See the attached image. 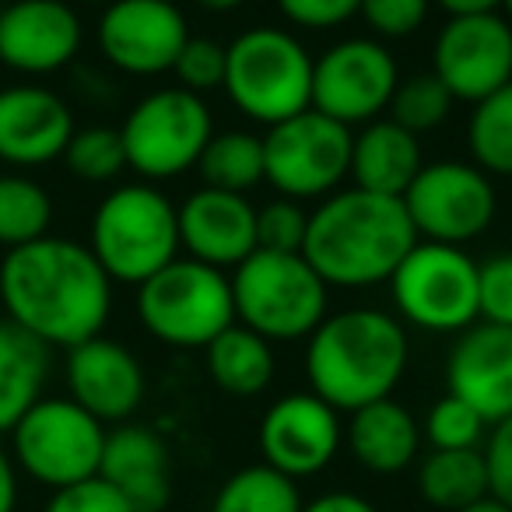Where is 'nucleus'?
<instances>
[{"instance_id": "nucleus-45", "label": "nucleus", "mask_w": 512, "mask_h": 512, "mask_svg": "<svg viewBox=\"0 0 512 512\" xmlns=\"http://www.w3.org/2000/svg\"><path fill=\"white\" fill-rule=\"evenodd\" d=\"M197 8H204V11H214V15H225V11H235V8H242L246 0H193Z\"/></svg>"}, {"instance_id": "nucleus-30", "label": "nucleus", "mask_w": 512, "mask_h": 512, "mask_svg": "<svg viewBox=\"0 0 512 512\" xmlns=\"http://www.w3.org/2000/svg\"><path fill=\"white\" fill-rule=\"evenodd\" d=\"M211 512H302V495L292 477L267 463H253L221 484Z\"/></svg>"}, {"instance_id": "nucleus-5", "label": "nucleus", "mask_w": 512, "mask_h": 512, "mask_svg": "<svg viewBox=\"0 0 512 512\" xmlns=\"http://www.w3.org/2000/svg\"><path fill=\"white\" fill-rule=\"evenodd\" d=\"M327 292L302 253L253 249L232 274L235 323L271 344L302 341L327 320Z\"/></svg>"}, {"instance_id": "nucleus-14", "label": "nucleus", "mask_w": 512, "mask_h": 512, "mask_svg": "<svg viewBox=\"0 0 512 512\" xmlns=\"http://www.w3.org/2000/svg\"><path fill=\"white\" fill-rule=\"evenodd\" d=\"M190 39L186 15L172 0H109L99 18V50L120 74H169Z\"/></svg>"}, {"instance_id": "nucleus-38", "label": "nucleus", "mask_w": 512, "mask_h": 512, "mask_svg": "<svg viewBox=\"0 0 512 512\" xmlns=\"http://www.w3.org/2000/svg\"><path fill=\"white\" fill-rule=\"evenodd\" d=\"M432 0H362L358 15L365 18L376 36L383 39H404L425 25Z\"/></svg>"}, {"instance_id": "nucleus-20", "label": "nucleus", "mask_w": 512, "mask_h": 512, "mask_svg": "<svg viewBox=\"0 0 512 512\" xmlns=\"http://www.w3.org/2000/svg\"><path fill=\"white\" fill-rule=\"evenodd\" d=\"M446 386L488 425L512 414V327L474 323L460 334L446 362Z\"/></svg>"}, {"instance_id": "nucleus-21", "label": "nucleus", "mask_w": 512, "mask_h": 512, "mask_svg": "<svg viewBox=\"0 0 512 512\" xmlns=\"http://www.w3.org/2000/svg\"><path fill=\"white\" fill-rule=\"evenodd\" d=\"M179 246L218 271L239 267L256 249V207L242 193H190L179 207Z\"/></svg>"}, {"instance_id": "nucleus-16", "label": "nucleus", "mask_w": 512, "mask_h": 512, "mask_svg": "<svg viewBox=\"0 0 512 512\" xmlns=\"http://www.w3.org/2000/svg\"><path fill=\"white\" fill-rule=\"evenodd\" d=\"M85 29L71 0H11L0 8V64L25 78L57 74L81 53Z\"/></svg>"}, {"instance_id": "nucleus-42", "label": "nucleus", "mask_w": 512, "mask_h": 512, "mask_svg": "<svg viewBox=\"0 0 512 512\" xmlns=\"http://www.w3.org/2000/svg\"><path fill=\"white\" fill-rule=\"evenodd\" d=\"M302 512H379V509L369 498L351 495V491H327V495L302 505Z\"/></svg>"}, {"instance_id": "nucleus-28", "label": "nucleus", "mask_w": 512, "mask_h": 512, "mask_svg": "<svg viewBox=\"0 0 512 512\" xmlns=\"http://www.w3.org/2000/svg\"><path fill=\"white\" fill-rule=\"evenodd\" d=\"M197 172L207 190L242 193L246 197L253 186L264 183V137L249 130H225L207 141Z\"/></svg>"}, {"instance_id": "nucleus-23", "label": "nucleus", "mask_w": 512, "mask_h": 512, "mask_svg": "<svg viewBox=\"0 0 512 512\" xmlns=\"http://www.w3.org/2000/svg\"><path fill=\"white\" fill-rule=\"evenodd\" d=\"M421 144L400 123L372 120L358 134H351V179L358 190L379 197H404L407 186L421 172Z\"/></svg>"}, {"instance_id": "nucleus-36", "label": "nucleus", "mask_w": 512, "mask_h": 512, "mask_svg": "<svg viewBox=\"0 0 512 512\" xmlns=\"http://www.w3.org/2000/svg\"><path fill=\"white\" fill-rule=\"evenodd\" d=\"M225 67H228L225 46L204 36H190L183 50H179L176 64H172V74H176L179 88L204 99V92H214V88L225 85Z\"/></svg>"}, {"instance_id": "nucleus-31", "label": "nucleus", "mask_w": 512, "mask_h": 512, "mask_svg": "<svg viewBox=\"0 0 512 512\" xmlns=\"http://www.w3.org/2000/svg\"><path fill=\"white\" fill-rule=\"evenodd\" d=\"M467 144L481 172L512 176V81L474 106Z\"/></svg>"}, {"instance_id": "nucleus-44", "label": "nucleus", "mask_w": 512, "mask_h": 512, "mask_svg": "<svg viewBox=\"0 0 512 512\" xmlns=\"http://www.w3.org/2000/svg\"><path fill=\"white\" fill-rule=\"evenodd\" d=\"M449 18H474V15H495L502 0H435Z\"/></svg>"}, {"instance_id": "nucleus-6", "label": "nucleus", "mask_w": 512, "mask_h": 512, "mask_svg": "<svg viewBox=\"0 0 512 512\" xmlns=\"http://www.w3.org/2000/svg\"><path fill=\"white\" fill-rule=\"evenodd\" d=\"M225 67V95L253 123H285L313 109V57L285 29H249L235 36Z\"/></svg>"}, {"instance_id": "nucleus-27", "label": "nucleus", "mask_w": 512, "mask_h": 512, "mask_svg": "<svg viewBox=\"0 0 512 512\" xmlns=\"http://www.w3.org/2000/svg\"><path fill=\"white\" fill-rule=\"evenodd\" d=\"M418 495L442 512H460L488 498L481 449H432L418 467Z\"/></svg>"}, {"instance_id": "nucleus-13", "label": "nucleus", "mask_w": 512, "mask_h": 512, "mask_svg": "<svg viewBox=\"0 0 512 512\" xmlns=\"http://www.w3.org/2000/svg\"><path fill=\"white\" fill-rule=\"evenodd\" d=\"M397 85V60L379 39H341L313 60V109L348 130L355 123L379 120Z\"/></svg>"}, {"instance_id": "nucleus-46", "label": "nucleus", "mask_w": 512, "mask_h": 512, "mask_svg": "<svg viewBox=\"0 0 512 512\" xmlns=\"http://www.w3.org/2000/svg\"><path fill=\"white\" fill-rule=\"evenodd\" d=\"M460 512H512L509 505H502L498 498H481V502H474V505H467V509H460Z\"/></svg>"}, {"instance_id": "nucleus-39", "label": "nucleus", "mask_w": 512, "mask_h": 512, "mask_svg": "<svg viewBox=\"0 0 512 512\" xmlns=\"http://www.w3.org/2000/svg\"><path fill=\"white\" fill-rule=\"evenodd\" d=\"M43 512H134L130 502L116 488H109L102 477H88L71 488H60L50 495Z\"/></svg>"}, {"instance_id": "nucleus-37", "label": "nucleus", "mask_w": 512, "mask_h": 512, "mask_svg": "<svg viewBox=\"0 0 512 512\" xmlns=\"http://www.w3.org/2000/svg\"><path fill=\"white\" fill-rule=\"evenodd\" d=\"M477 316L495 327H512V253L477 264Z\"/></svg>"}, {"instance_id": "nucleus-8", "label": "nucleus", "mask_w": 512, "mask_h": 512, "mask_svg": "<svg viewBox=\"0 0 512 512\" xmlns=\"http://www.w3.org/2000/svg\"><path fill=\"white\" fill-rule=\"evenodd\" d=\"M8 435L11 460L36 484L60 491L99 477L106 425L71 397H39Z\"/></svg>"}, {"instance_id": "nucleus-33", "label": "nucleus", "mask_w": 512, "mask_h": 512, "mask_svg": "<svg viewBox=\"0 0 512 512\" xmlns=\"http://www.w3.org/2000/svg\"><path fill=\"white\" fill-rule=\"evenodd\" d=\"M67 172L85 183H113L127 169V151H123L120 127H78L64 148Z\"/></svg>"}, {"instance_id": "nucleus-18", "label": "nucleus", "mask_w": 512, "mask_h": 512, "mask_svg": "<svg viewBox=\"0 0 512 512\" xmlns=\"http://www.w3.org/2000/svg\"><path fill=\"white\" fill-rule=\"evenodd\" d=\"M74 130L71 106L53 88H0V162L18 169L50 165L53 158H64Z\"/></svg>"}, {"instance_id": "nucleus-32", "label": "nucleus", "mask_w": 512, "mask_h": 512, "mask_svg": "<svg viewBox=\"0 0 512 512\" xmlns=\"http://www.w3.org/2000/svg\"><path fill=\"white\" fill-rule=\"evenodd\" d=\"M453 102L456 99L449 95V88L442 85L432 71H425V74H411V78L400 81L390 106H386V113H390L393 123H400V127L418 137V134H428V130L442 127V123L449 120V113H453Z\"/></svg>"}, {"instance_id": "nucleus-43", "label": "nucleus", "mask_w": 512, "mask_h": 512, "mask_svg": "<svg viewBox=\"0 0 512 512\" xmlns=\"http://www.w3.org/2000/svg\"><path fill=\"white\" fill-rule=\"evenodd\" d=\"M18 509V467L11 460V449L0 446V512Z\"/></svg>"}, {"instance_id": "nucleus-10", "label": "nucleus", "mask_w": 512, "mask_h": 512, "mask_svg": "<svg viewBox=\"0 0 512 512\" xmlns=\"http://www.w3.org/2000/svg\"><path fill=\"white\" fill-rule=\"evenodd\" d=\"M393 306L407 323L456 334L477 320V264L460 246L421 242L390 278Z\"/></svg>"}, {"instance_id": "nucleus-22", "label": "nucleus", "mask_w": 512, "mask_h": 512, "mask_svg": "<svg viewBox=\"0 0 512 512\" xmlns=\"http://www.w3.org/2000/svg\"><path fill=\"white\" fill-rule=\"evenodd\" d=\"M99 477L130 502L134 512H162L172 498V456L158 432L120 425L106 432Z\"/></svg>"}, {"instance_id": "nucleus-3", "label": "nucleus", "mask_w": 512, "mask_h": 512, "mask_svg": "<svg viewBox=\"0 0 512 512\" xmlns=\"http://www.w3.org/2000/svg\"><path fill=\"white\" fill-rule=\"evenodd\" d=\"M407 334L383 309H344L309 334V393L334 411H358L390 397L407 369Z\"/></svg>"}, {"instance_id": "nucleus-34", "label": "nucleus", "mask_w": 512, "mask_h": 512, "mask_svg": "<svg viewBox=\"0 0 512 512\" xmlns=\"http://www.w3.org/2000/svg\"><path fill=\"white\" fill-rule=\"evenodd\" d=\"M484 432H488V421L453 393L435 400L432 411L425 414V428H421L432 449H477Z\"/></svg>"}, {"instance_id": "nucleus-9", "label": "nucleus", "mask_w": 512, "mask_h": 512, "mask_svg": "<svg viewBox=\"0 0 512 512\" xmlns=\"http://www.w3.org/2000/svg\"><path fill=\"white\" fill-rule=\"evenodd\" d=\"M120 137L127 169L155 183L197 169L207 141L214 137V120L200 95L172 85L144 95L127 113Z\"/></svg>"}, {"instance_id": "nucleus-7", "label": "nucleus", "mask_w": 512, "mask_h": 512, "mask_svg": "<svg viewBox=\"0 0 512 512\" xmlns=\"http://www.w3.org/2000/svg\"><path fill=\"white\" fill-rule=\"evenodd\" d=\"M137 316L155 341L172 348H207L235 323L232 278L193 256H176L137 285Z\"/></svg>"}, {"instance_id": "nucleus-17", "label": "nucleus", "mask_w": 512, "mask_h": 512, "mask_svg": "<svg viewBox=\"0 0 512 512\" xmlns=\"http://www.w3.org/2000/svg\"><path fill=\"white\" fill-rule=\"evenodd\" d=\"M344 428L337 411L316 393H288L260 421L264 463L285 477H313L337 456Z\"/></svg>"}, {"instance_id": "nucleus-11", "label": "nucleus", "mask_w": 512, "mask_h": 512, "mask_svg": "<svg viewBox=\"0 0 512 512\" xmlns=\"http://www.w3.org/2000/svg\"><path fill=\"white\" fill-rule=\"evenodd\" d=\"M351 172V130L330 116L306 109L267 127L264 179L288 200L330 197Z\"/></svg>"}, {"instance_id": "nucleus-2", "label": "nucleus", "mask_w": 512, "mask_h": 512, "mask_svg": "<svg viewBox=\"0 0 512 512\" xmlns=\"http://www.w3.org/2000/svg\"><path fill=\"white\" fill-rule=\"evenodd\" d=\"M418 246L404 200L337 190L309 214L306 256L327 288H372L393 278L404 256Z\"/></svg>"}, {"instance_id": "nucleus-40", "label": "nucleus", "mask_w": 512, "mask_h": 512, "mask_svg": "<svg viewBox=\"0 0 512 512\" xmlns=\"http://www.w3.org/2000/svg\"><path fill=\"white\" fill-rule=\"evenodd\" d=\"M358 4L362 0H278V11L285 15V22L299 25V29L327 32L351 22L358 15Z\"/></svg>"}, {"instance_id": "nucleus-29", "label": "nucleus", "mask_w": 512, "mask_h": 512, "mask_svg": "<svg viewBox=\"0 0 512 512\" xmlns=\"http://www.w3.org/2000/svg\"><path fill=\"white\" fill-rule=\"evenodd\" d=\"M53 200L25 172H0V246L18 249L50 235Z\"/></svg>"}, {"instance_id": "nucleus-41", "label": "nucleus", "mask_w": 512, "mask_h": 512, "mask_svg": "<svg viewBox=\"0 0 512 512\" xmlns=\"http://www.w3.org/2000/svg\"><path fill=\"white\" fill-rule=\"evenodd\" d=\"M481 456L488 467V495L512 509V414L491 425Z\"/></svg>"}, {"instance_id": "nucleus-25", "label": "nucleus", "mask_w": 512, "mask_h": 512, "mask_svg": "<svg viewBox=\"0 0 512 512\" xmlns=\"http://www.w3.org/2000/svg\"><path fill=\"white\" fill-rule=\"evenodd\" d=\"M46 376H50V348L11 320H0V435H8L43 397Z\"/></svg>"}, {"instance_id": "nucleus-26", "label": "nucleus", "mask_w": 512, "mask_h": 512, "mask_svg": "<svg viewBox=\"0 0 512 512\" xmlns=\"http://www.w3.org/2000/svg\"><path fill=\"white\" fill-rule=\"evenodd\" d=\"M207 372L228 397H256L274 379V348L242 323H232L225 334L207 344Z\"/></svg>"}, {"instance_id": "nucleus-48", "label": "nucleus", "mask_w": 512, "mask_h": 512, "mask_svg": "<svg viewBox=\"0 0 512 512\" xmlns=\"http://www.w3.org/2000/svg\"><path fill=\"white\" fill-rule=\"evenodd\" d=\"M71 4H99V0H71Z\"/></svg>"}, {"instance_id": "nucleus-47", "label": "nucleus", "mask_w": 512, "mask_h": 512, "mask_svg": "<svg viewBox=\"0 0 512 512\" xmlns=\"http://www.w3.org/2000/svg\"><path fill=\"white\" fill-rule=\"evenodd\" d=\"M502 8H505V18H509V25H512V0H502Z\"/></svg>"}, {"instance_id": "nucleus-35", "label": "nucleus", "mask_w": 512, "mask_h": 512, "mask_svg": "<svg viewBox=\"0 0 512 512\" xmlns=\"http://www.w3.org/2000/svg\"><path fill=\"white\" fill-rule=\"evenodd\" d=\"M309 235V214L299 200L278 197L271 204L256 207V249L271 253H302Z\"/></svg>"}, {"instance_id": "nucleus-24", "label": "nucleus", "mask_w": 512, "mask_h": 512, "mask_svg": "<svg viewBox=\"0 0 512 512\" xmlns=\"http://www.w3.org/2000/svg\"><path fill=\"white\" fill-rule=\"evenodd\" d=\"M348 449L369 474H400L418 460L421 428L414 414L393 397L365 404L351 411L348 421Z\"/></svg>"}, {"instance_id": "nucleus-19", "label": "nucleus", "mask_w": 512, "mask_h": 512, "mask_svg": "<svg viewBox=\"0 0 512 512\" xmlns=\"http://www.w3.org/2000/svg\"><path fill=\"white\" fill-rule=\"evenodd\" d=\"M64 376L74 404H81L102 425L127 421L141 407L148 386L134 351L102 334L67 351Z\"/></svg>"}, {"instance_id": "nucleus-4", "label": "nucleus", "mask_w": 512, "mask_h": 512, "mask_svg": "<svg viewBox=\"0 0 512 512\" xmlns=\"http://www.w3.org/2000/svg\"><path fill=\"white\" fill-rule=\"evenodd\" d=\"M88 249L120 285H144L179 256V207L151 183L116 186L92 214Z\"/></svg>"}, {"instance_id": "nucleus-1", "label": "nucleus", "mask_w": 512, "mask_h": 512, "mask_svg": "<svg viewBox=\"0 0 512 512\" xmlns=\"http://www.w3.org/2000/svg\"><path fill=\"white\" fill-rule=\"evenodd\" d=\"M0 306L4 320L50 351H71L102 334L113 309V281L88 246L64 235H43L4 253Z\"/></svg>"}, {"instance_id": "nucleus-15", "label": "nucleus", "mask_w": 512, "mask_h": 512, "mask_svg": "<svg viewBox=\"0 0 512 512\" xmlns=\"http://www.w3.org/2000/svg\"><path fill=\"white\" fill-rule=\"evenodd\" d=\"M432 74L460 102H481L512 81L509 18L474 15L449 18L432 50Z\"/></svg>"}, {"instance_id": "nucleus-12", "label": "nucleus", "mask_w": 512, "mask_h": 512, "mask_svg": "<svg viewBox=\"0 0 512 512\" xmlns=\"http://www.w3.org/2000/svg\"><path fill=\"white\" fill-rule=\"evenodd\" d=\"M400 200H404L418 239L442 242V246H463L477 239L481 232H488L498 211L488 172L467 162L421 165Z\"/></svg>"}]
</instances>
